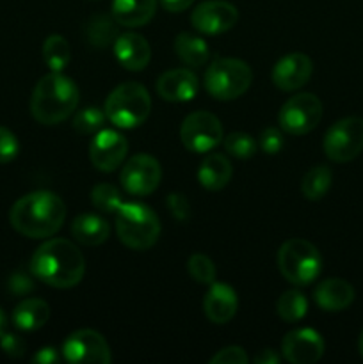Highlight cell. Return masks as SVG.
I'll list each match as a JSON object with an SVG mask.
<instances>
[{"mask_svg":"<svg viewBox=\"0 0 363 364\" xmlns=\"http://www.w3.org/2000/svg\"><path fill=\"white\" fill-rule=\"evenodd\" d=\"M50 306L41 299H25L14 308L13 322L20 331H38L48 322Z\"/></svg>","mask_w":363,"mask_h":364,"instance_id":"24","label":"cell"},{"mask_svg":"<svg viewBox=\"0 0 363 364\" xmlns=\"http://www.w3.org/2000/svg\"><path fill=\"white\" fill-rule=\"evenodd\" d=\"M253 71L241 59H216L205 73V89L212 98L230 102L238 98L249 89Z\"/></svg>","mask_w":363,"mask_h":364,"instance_id":"7","label":"cell"},{"mask_svg":"<svg viewBox=\"0 0 363 364\" xmlns=\"http://www.w3.org/2000/svg\"><path fill=\"white\" fill-rule=\"evenodd\" d=\"M237 308L238 299L233 288L226 283L214 281L203 301L206 318L214 323H228L237 313Z\"/></svg>","mask_w":363,"mask_h":364,"instance_id":"17","label":"cell"},{"mask_svg":"<svg viewBox=\"0 0 363 364\" xmlns=\"http://www.w3.org/2000/svg\"><path fill=\"white\" fill-rule=\"evenodd\" d=\"M174 52L187 66H203L209 60L210 50L205 39L191 32H182L174 39Z\"/></svg>","mask_w":363,"mask_h":364,"instance_id":"25","label":"cell"},{"mask_svg":"<svg viewBox=\"0 0 363 364\" xmlns=\"http://www.w3.org/2000/svg\"><path fill=\"white\" fill-rule=\"evenodd\" d=\"M157 0H114L112 18L125 27H142L155 16Z\"/></svg>","mask_w":363,"mask_h":364,"instance_id":"21","label":"cell"},{"mask_svg":"<svg viewBox=\"0 0 363 364\" xmlns=\"http://www.w3.org/2000/svg\"><path fill=\"white\" fill-rule=\"evenodd\" d=\"M212 364H248L249 358L244 348L241 347H226L217 352L212 359Z\"/></svg>","mask_w":363,"mask_h":364,"instance_id":"36","label":"cell"},{"mask_svg":"<svg viewBox=\"0 0 363 364\" xmlns=\"http://www.w3.org/2000/svg\"><path fill=\"white\" fill-rule=\"evenodd\" d=\"M281 354L292 364H313L324 354V340L313 329H295L281 341Z\"/></svg>","mask_w":363,"mask_h":364,"instance_id":"15","label":"cell"},{"mask_svg":"<svg viewBox=\"0 0 363 364\" xmlns=\"http://www.w3.org/2000/svg\"><path fill=\"white\" fill-rule=\"evenodd\" d=\"M313 299L324 311H344L354 301V288L345 279L330 277L315 288Z\"/></svg>","mask_w":363,"mask_h":364,"instance_id":"20","label":"cell"},{"mask_svg":"<svg viewBox=\"0 0 363 364\" xmlns=\"http://www.w3.org/2000/svg\"><path fill=\"white\" fill-rule=\"evenodd\" d=\"M114 53L121 66L128 71H142L152 59L149 43L135 32L117 36L116 43H114Z\"/></svg>","mask_w":363,"mask_h":364,"instance_id":"19","label":"cell"},{"mask_svg":"<svg viewBox=\"0 0 363 364\" xmlns=\"http://www.w3.org/2000/svg\"><path fill=\"white\" fill-rule=\"evenodd\" d=\"M4 331H6V315H4V311L0 309V336L4 334Z\"/></svg>","mask_w":363,"mask_h":364,"instance_id":"43","label":"cell"},{"mask_svg":"<svg viewBox=\"0 0 363 364\" xmlns=\"http://www.w3.org/2000/svg\"><path fill=\"white\" fill-rule=\"evenodd\" d=\"M117 21L109 14H95L85 25L89 43L98 48H105L117 38Z\"/></svg>","mask_w":363,"mask_h":364,"instance_id":"26","label":"cell"},{"mask_svg":"<svg viewBox=\"0 0 363 364\" xmlns=\"http://www.w3.org/2000/svg\"><path fill=\"white\" fill-rule=\"evenodd\" d=\"M192 27L201 34L216 36L228 32L238 21V11L233 4L224 0H206L191 14Z\"/></svg>","mask_w":363,"mask_h":364,"instance_id":"13","label":"cell"},{"mask_svg":"<svg viewBox=\"0 0 363 364\" xmlns=\"http://www.w3.org/2000/svg\"><path fill=\"white\" fill-rule=\"evenodd\" d=\"M260 148L267 155H276L281 148H283V137L281 132L276 128H267L260 134Z\"/></svg>","mask_w":363,"mask_h":364,"instance_id":"38","label":"cell"},{"mask_svg":"<svg viewBox=\"0 0 363 364\" xmlns=\"http://www.w3.org/2000/svg\"><path fill=\"white\" fill-rule=\"evenodd\" d=\"M194 0H160L162 7L169 13H182V11L189 9Z\"/></svg>","mask_w":363,"mask_h":364,"instance_id":"41","label":"cell"},{"mask_svg":"<svg viewBox=\"0 0 363 364\" xmlns=\"http://www.w3.org/2000/svg\"><path fill=\"white\" fill-rule=\"evenodd\" d=\"M313 63L308 55L301 52L288 53L281 57L273 68V82L281 91H295L310 80Z\"/></svg>","mask_w":363,"mask_h":364,"instance_id":"16","label":"cell"},{"mask_svg":"<svg viewBox=\"0 0 363 364\" xmlns=\"http://www.w3.org/2000/svg\"><path fill=\"white\" fill-rule=\"evenodd\" d=\"M0 348L6 352L9 358H21L27 350V343L21 336L13 333H6L0 336Z\"/></svg>","mask_w":363,"mask_h":364,"instance_id":"37","label":"cell"},{"mask_svg":"<svg viewBox=\"0 0 363 364\" xmlns=\"http://www.w3.org/2000/svg\"><path fill=\"white\" fill-rule=\"evenodd\" d=\"M116 233L121 244L134 251L153 247L160 237V220L142 203H123L116 212Z\"/></svg>","mask_w":363,"mask_h":364,"instance_id":"4","label":"cell"},{"mask_svg":"<svg viewBox=\"0 0 363 364\" xmlns=\"http://www.w3.org/2000/svg\"><path fill=\"white\" fill-rule=\"evenodd\" d=\"M63 355L68 363L73 364H109L112 361L105 338L91 329H80L71 333L63 345Z\"/></svg>","mask_w":363,"mask_h":364,"instance_id":"11","label":"cell"},{"mask_svg":"<svg viewBox=\"0 0 363 364\" xmlns=\"http://www.w3.org/2000/svg\"><path fill=\"white\" fill-rule=\"evenodd\" d=\"M162 169L159 160L152 155H135L128 160L121 171V185L132 196H148L160 185Z\"/></svg>","mask_w":363,"mask_h":364,"instance_id":"12","label":"cell"},{"mask_svg":"<svg viewBox=\"0 0 363 364\" xmlns=\"http://www.w3.org/2000/svg\"><path fill=\"white\" fill-rule=\"evenodd\" d=\"M9 290L13 295H27L34 290V283L27 274L16 272L9 277Z\"/></svg>","mask_w":363,"mask_h":364,"instance_id":"39","label":"cell"},{"mask_svg":"<svg viewBox=\"0 0 363 364\" xmlns=\"http://www.w3.org/2000/svg\"><path fill=\"white\" fill-rule=\"evenodd\" d=\"M31 272L41 283L64 290L80 283L85 262L77 245L66 238H52L36 249L31 258Z\"/></svg>","mask_w":363,"mask_h":364,"instance_id":"1","label":"cell"},{"mask_svg":"<svg viewBox=\"0 0 363 364\" xmlns=\"http://www.w3.org/2000/svg\"><path fill=\"white\" fill-rule=\"evenodd\" d=\"M224 151L228 155L235 156V159H251L256 153V142L255 139L249 134H244V132H233V134L226 135L223 139Z\"/></svg>","mask_w":363,"mask_h":364,"instance_id":"31","label":"cell"},{"mask_svg":"<svg viewBox=\"0 0 363 364\" xmlns=\"http://www.w3.org/2000/svg\"><path fill=\"white\" fill-rule=\"evenodd\" d=\"M324 151L333 162L345 164L363 151V117L349 116L337 121L324 137Z\"/></svg>","mask_w":363,"mask_h":364,"instance_id":"8","label":"cell"},{"mask_svg":"<svg viewBox=\"0 0 363 364\" xmlns=\"http://www.w3.org/2000/svg\"><path fill=\"white\" fill-rule=\"evenodd\" d=\"M223 124L206 110L189 114L180 128V141L189 151L206 153L223 142Z\"/></svg>","mask_w":363,"mask_h":364,"instance_id":"10","label":"cell"},{"mask_svg":"<svg viewBox=\"0 0 363 364\" xmlns=\"http://www.w3.org/2000/svg\"><path fill=\"white\" fill-rule=\"evenodd\" d=\"M278 269L288 283L306 287L319 277L322 256L308 240L290 238L278 251Z\"/></svg>","mask_w":363,"mask_h":364,"instance_id":"6","label":"cell"},{"mask_svg":"<svg viewBox=\"0 0 363 364\" xmlns=\"http://www.w3.org/2000/svg\"><path fill=\"white\" fill-rule=\"evenodd\" d=\"M358 348H359V354H362V358H363V331H362V334H359V340H358Z\"/></svg>","mask_w":363,"mask_h":364,"instance_id":"44","label":"cell"},{"mask_svg":"<svg viewBox=\"0 0 363 364\" xmlns=\"http://www.w3.org/2000/svg\"><path fill=\"white\" fill-rule=\"evenodd\" d=\"M43 59L52 71H63L71 59L70 43L60 34H52L43 43Z\"/></svg>","mask_w":363,"mask_h":364,"instance_id":"28","label":"cell"},{"mask_svg":"<svg viewBox=\"0 0 363 364\" xmlns=\"http://www.w3.org/2000/svg\"><path fill=\"white\" fill-rule=\"evenodd\" d=\"M105 121V114L96 107H85L84 110L77 112L73 119V128L82 135H91L100 130Z\"/></svg>","mask_w":363,"mask_h":364,"instance_id":"33","label":"cell"},{"mask_svg":"<svg viewBox=\"0 0 363 364\" xmlns=\"http://www.w3.org/2000/svg\"><path fill=\"white\" fill-rule=\"evenodd\" d=\"M91 201L103 213H116L123 205L120 191L110 183L96 185L91 192Z\"/></svg>","mask_w":363,"mask_h":364,"instance_id":"30","label":"cell"},{"mask_svg":"<svg viewBox=\"0 0 363 364\" xmlns=\"http://www.w3.org/2000/svg\"><path fill=\"white\" fill-rule=\"evenodd\" d=\"M253 361L256 364H278L280 363V355H278L276 350H273V348H263V350H260L258 354L255 355Z\"/></svg>","mask_w":363,"mask_h":364,"instance_id":"42","label":"cell"},{"mask_svg":"<svg viewBox=\"0 0 363 364\" xmlns=\"http://www.w3.org/2000/svg\"><path fill=\"white\" fill-rule=\"evenodd\" d=\"M128 151L127 139L114 130H102L91 141L89 156L93 166L102 173H110L123 164Z\"/></svg>","mask_w":363,"mask_h":364,"instance_id":"14","label":"cell"},{"mask_svg":"<svg viewBox=\"0 0 363 364\" xmlns=\"http://www.w3.org/2000/svg\"><path fill=\"white\" fill-rule=\"evenodd\" d=\"M78 105V87L59 71L45 75L31 96V112L41 124H59L71 116Z\"/></svg>","mask_w":363,"mask_h":364,"instance_id":"3","label":"cell"},{"mask_svg":"<svg viewBox=\"0 0 363 364\" xmlns=\"http://www.w3.org/2000/svg\"><path fill=\"white\" fill-rule=\"evenodd\" d=\"M189 274L194 281L201 284H212L216 281V265L205 255H192L187 263Z\"/></svg>","mask_w":363,"mask_h":364,"instance_id":"32","label":"cell"},{"mask_svg":"<svg viewBox=\"0 0 363 364\" xmlns=\"http://www.w3.org/2000/svg\"><path fill=\"white\" fill-rule=\"evenodd\" d=\"M152 112V98L144 85L125 82L117 85L105 100V117L117 128L141 127Z\"/></svg>","mask_w":363,"mask_h":364,"instance_id":"5","label":"cell"},{"mask_svg":"<svg viewBox=\"0 0 363 364\" xmlns=\"http://www.w3.org/2000/svg\"><path fill=\"white\" fill-rule=\"evenodd\" d=\"M231 174H233V169H231L230 160L221 153H212L199 166L198 180L203 188L217 192L230 183Z\"/></svg>","mask_w":363,"mask_h":364,"instance_id":"22","label":"cell"},{"mask_svg":"<svg viewBox=\"0 0 363 364\" xmlns=\"http://www.w3.org/2000/svg\"><path fill=\"white\" fill-rule=\"evenodd\" d=\"M322 119V103L312 92H301L283 103L278 114L281 130L290 135H306Z\"/></svg>","mask_w":363,"mask_h":364,"instance_id":"9","label":"cell"},{"mask_svg":"<svg viewBox=\"0 0 363 364\" xmlns=\"http://www.w3.org/2000/svg\"><path fill=\"white\" fill-rule=\"evenodd\" d=\"M157 92L171 103L189 102L198 92V78L189 70H171L160 75L157 80Z\"/></svg>","mask_w":363,"mask_h":364,"instance_id":"18","label":"cell"},{"mask_svg":"<svg viewBox=\"0 0 363 364\" xmlns=\"http://www.w3.org/2000/svg\"><path fill=\"white\" fill-rule=\"evenodd\" d=\"M276 308L280 318H283L288 323H294L299 322L306 315V311H308V301H306V297L301 291L288 290L278 299Z\"/></svg>","mask_w":363,"mask_h":364,"instance_id":"29","label":"cell"},{"mask_svg":"<svg viewBox=\"0 0 363 364\" xmlns=\"http://www.w3.org/2000/svg\"><path fill=\"white\" fill-rule=\"evenodd\" d=\"M109 223L100 215H95V213L78 215L71 223V235H73V238L78 244L88 245V247L102 245L109 238Z\"/></svg>","mask_w":363,"mask_h":364,"instance_id":"23","label":"cell"},{"mask_svg":"<svg viewBox=\"0 0 363 364\" xmlns=\"http://www.w3.org/2000/svg\"><path fill=\"white\" fill-rule=\"evenodd\" d=\"M167 208H169L171 215L178 220V223H187L191 219V205L189 199L180 192H171L166 199Z\"/></svg>","mask_w":363,"mask_h":364,"instance_id":"35","label":"cell"},{"mask_svg":"<svg viewBox=\"0 0 363 364\" xmlns=\"http://www.w3.org/2000/svg\"><path fill=\"white\" fill-rule=\"evenodd\" d=\"M60 361L59 352L52 347H45L39 352H36L34 358H32V363L36 364H57Z\"/></svg>","mask_w":363,"mask_h":364,"instance_id":"40","label":"cell"},{"mask_svg":"<svg viewBox=\"0 0 363 364\" xmlns=\"http://www.w3.org/2000/svg\"><path fill=\"white\" fill-rule=\"evenodd\" d=\"M20 153V142L16 135L7 128L0 127V164H9Z\"/></svg>","mask_w":363,"mask_h":364,"instance_id":"34","label":"cell"},{"mask_svg":"<svg viewBox=\"0 0 363 364\" xmlns=\"http://www.w3.org/2000/svg\"><path fill=\"white\" fill-rule=\"evenodd\" d=\"M333 181V174L327 166H315L305 174L301 181V192L310 201H319L327 194Z\"/></svg>","mask_w":363,"mask_h":364,"instance_id":"27","label":"cell"},{"mask_svg":"<svg viewBox=\"0 0 363 364\" xmlns=\"http://www.w3.org/2000/svg\"><path fill=\"white\" fill-rule=\"evenodd\" d=\"M66 219L63 199L48 191L31 192L13 205L9 223L27 238H46L56 235Z\"/></svg>","mask_w":363,"mask_h":364,"instance_id":"2","label":"cell"}]
</instances>
